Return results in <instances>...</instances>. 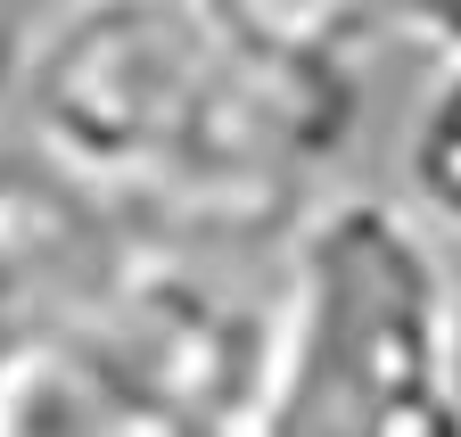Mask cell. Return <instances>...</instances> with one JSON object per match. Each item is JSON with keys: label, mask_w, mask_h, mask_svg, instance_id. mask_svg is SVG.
<instances>
[{"label": "cell", "mask_w": 461, "mask_h": 437, "mask_svg": "<svg viewBox=\"0 0 461 437\" xmlns=\"http://www.w3.org/2000/svg\"><path fill=\"white\" fill-rule=\"evenodd\" d=\"M17 99L50 166L182 232H288L363 116L355 75L256 59L198 0H58Z\"/></svg>", "instance_id": "6da1fadb"}, {"label": "cell", "mask_w": 461, "mask_h": 437, "mask_svg": "<svg viewBox=\"0 0 461 437\" xmlns=\"http://www.w3.org/2000/svg\"><path fill=\"white\" fill-rule=\"evenodd\" d=\"M256 437H461V272L395 190L288 223Z\"/></svg>", "instance_id": "7a4b0ae2"}, {"label": "cell", "mask_w": 461, "mask_h": 437, "mask_svg": "<svg viewBox=\"0 0 461 437\" xmlns=\"http://www.w3.org/2000/svg\"><path fill=\"white\" fill-rule=\"evenodd\" d=\"M75 331L91 339V355L132 396L140 421L256 437L272 379V281L256 289L206 264L198 248L140 232V248Z\"/></svg>", "instance_id": "3957f363"}, {"label": "cell", "mask_w": 461, "mask_h": 437, "mask_svg": "<svg viewBox=\"0 0 461 437\" xmlns=\"http://www.w3.org/2000/svg\"><path fill=\"white\" fill-rule=\"evenodd\" d=\"M140 248V223L41 149L0 166V314L41 322V331H75L107 297V281Z\"/></svg>", "instance_id": "277c9868"}, {"label": "cell", "mask_w": 461, "mask_h": 437, "mask_svg": "<svg viewBox=\"0 0 461 437\" xmlns=\"http://www.w3.org/2000/svg\"><path fill=\"white\" fill-rule=\"evenodd\" d=\"M0 437H140V413L83 331L17 322L0 331Z\"/></svg>", "instance_id": "5b68a950"}, {"label": "cell", "mask_w": 461, "mask_h": 437, "mask_svg": "<svg viewBox=\"0 0 461 437\" xmlns=\"http://www.w3.org/2000/svg\"><path fill=\"white\" fill-rule=\"evenodd\" d=\"M198 9L256 59L330 67V75H363L371 50L403 33L395 0H198Z\"/></svg>", "instance_id": "8992f818"}, {"label": "cell", "mask_w": 461, "mask_h": 437, "mask_svg": "<svg viewBox=\"0 0 461 437\" xmlns=\"http://www.w3.org/2000/svg\"><path fill=\"white\" fill-rule=\"evenodd\" d=\"M395 198L445 248H461V41L437 50V67L412 99V124H403V149H395Z\"/></svg>", "instance_id": "52a82bcc"}, {"label": "cell", "mask_w": 461, "mask_h": 437, "mask_svg": "<svg viewBox=\"0 0 461 437\" xmlns=\"http://www.w3.org/2000/svg\"><path fill=\"white\" fill-rule=\"evenodd\" d=\"M395 17H403V33H429L437 50L461 41V0H395Z\"/></svg>", "instance_id": "ba28073f"}, {"label": "cell", "mask_w": 461, "mask_h": 437, "mask_svg": "<svg viewBox=\"0 0 461 437\" xmlns=\"http://www.w3.org/2000/svg\"><path fill=\"white\" fill-rule=\"evenodd\" d=\"M140 437H248V429H165V421H140Z\"/></svg>", "instance_id": "9c48e42d"}]
</instances>
